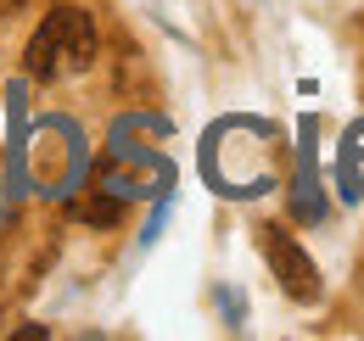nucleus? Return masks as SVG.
I'll return each mask as SVG.
<instances>
[{
	"label": "nucleus",
	"instance_id": "f257e3e1",
	"mask_svg": "<svg viewBox=\"0 0 364 341\" xmlns=\"http://www.w3.org/2000/svg\"><path fill=\"white\" fill-rule=\"evenodd\" d=\"M95 56H101L95 17L85 11V6H73V0L50 6L46 17H40V28L28 34V45H23V67H28V79H40V85L79 79Z\"/></svg>",
	"mask_w": 364,
	"mask_h": 341
},
{
	"label": "nucleus",
	"instance_id": "7ed1b4c3",
	"mask_svg": "<svg viewBox=\"0 0 364 341\" xmlns=\"http://www.w3.org/2000/svg\"><path fill=\"white\" fill-rule=\"evenodd\" d=\"M73 213H79V218H90V224H118L124 202H112V190H107V202H79Z\"/></svg>",
	"mask_w": 364,
	"mask_h": 341
},
{
	"label": "nucleus",
	"instance_id": "f03ea898",
	"mask_svg": "<svg viewBox=\"0 0 364 341\" xmlns=\"http://www.w3.org/2000/svg\"><path fill=\"white\" fill-rule=\"evenodd\" d=\"M264 257H269L274 280H280V291L291 302H319V269H314V257L291 241V229L264 224Z\"/></svg>",
	"mask_w": 364,
	"mask_h": 341
}]
</instances>
